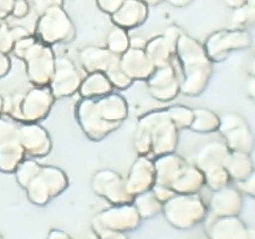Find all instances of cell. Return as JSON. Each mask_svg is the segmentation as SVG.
I'll return each instance as SVG.
<instances>
[{"instance_id": "14", "label": "cell", "mask_w": 255, "mask_h": 239, "mask_svg": "<svg viewBox=\"0 0 255 239\" xmlns=\"http://www.w3.org/2000/svg\"><path fill=\"white\" fill-rule=\"evenodd\" d=\"M236 183L237 188L241 191V193L247 194V196L255 199V169L246 179L241 182H236Z\"/></svg>"}, {"instance_id": "10", "label": "cell", "mask_w": 255, "mask_h": 239, "mask_svg": "<svg viewBox=\"0 0 255 239\" xmlns=\"http://www.w3.org/2000/svg\"><path fill=\"white\" fill-rule=\"evenodd\" d=\"M133 206L136 207L141 219H148L157 216L163 208V203L157 199L153 192H143L141 194H137L133 199Z\"/></svg>"}, {"instance_id": "4", "label": "cell", "mask_w": 255, "mask_h": 239, "mask_svg": "<svg viewBox=\"0 0 255 239\" xmlns=\"http://www.w3.org/2000/svg\"><path fill=\"white\" fill-rule=\"evenodd\" d=\"M209 209L213 217L239 216L243 209V197L241 191L229 186L214 191L209 202Z\"/></svg>"}, {"instance_id": "8", "label": "cell", "mask_w": 255, "mask_h": 239, "mask_svg": "<svg viewBox=\"0 0 255 239\" xmlns=\"http://www.w3.org/2000/svg\"><path fill=\"white\" fill-rule=\"evenodd\" d=\"M229 151L231 149L227 147V144L222 142H213V143L207 144L198 154V166L204 173L224 167V162L228 157Z\"/></svg>"}, {"instance_id": "23", "label": "cell", "mask_w": 255, "mask_h": 239, "mask_svg": "<svg viewBox=\"0 0 255 239\" xmlns=\"http://www.w3.org/2000/svg\"><path fill=\"white\" fill-rule=\"evenodd\" d=\"M0 239H2V236H1V234H0Z\"/></svg>"}, {"instance_id": "18", "label": "cell", "mask_w": 255, "mask_h": 239, "mask_svg": "<svg viewBox=\"0 0 255 239\" xmlns=\"http://www.w3.org/2000/svg\"><path fill=\"white\" fill-rule=\"evenodd\" d=\"M247 92H248L249 97L255 102V77L251 76V79L247 82Z\"/></svg>"}, {"instance_id": "1", "label": "cell", "mask_w": 255, "mask_h": 239, "mask_svg": "<svg viewBox=\"0 0 255 239\" xmlns=\"http://www.w3.org/2000/svg\"><path fill=\"white\" fill-rule=\"evenodd\" d=\"M167 221L177 229L188 231L206 219L208 209L204 202L196 194H174L163 203Z\"/></svg>"}, {"instance_id": "22", "label": "cell", "mask_w": 255, "mask_h": 239, "mask_svg": "<svg viewBox=\"0 0 255 239\" xmlns=\"http://www.w3.org/2000/svg\"><path fill=\"white\" fill-rule=\"evenodd\" d=\"M247 5L255 7V0H247Z\"/></svg>"}, {"instance_id": "15", "label": "cell", "mask_w": 255, "mask_h": 239, "mask_svg": "<svg viewBox=\"0 0 255 239\" xmlns=\"http://www.w3.org/2000/svg\"><path fill=\"white\" fill-rule=\"evenodd\" d=\"M110 49L115 52H124L126 47L128 46V40L124 37L122 32H117V35H111L109 40Z\"/></svg>"}, {"instance_id": "17", "label": "cell", "mask_w": 255, "mask_h": 239, "mask_svg": "<svg viewBox=\"0 0 255 239\" xmlns=\"http://www.w3.org/2000/svg\"><path fill=\"white\" fill-rule=\"evenodd\" d=\"M47 239H71L67 233H65L64 231H60V229H51L47 236Z\"/></svg>"}, {"instance_id": "16", "label": "cell", "mask_w": 255, "mask_h": 239, "mask_svg": "<svg viewBox=\"0 0 255 239\" xmlns=\"http://www.w3.org/2000/svg\"><path fill=\"white\" fill-rule=\"evenodd\" d=\"M99 239H128V237L125 233H120V232H112V231H101L96 233Z\"/></svg>"}, {"instance_id": "19", "label": "cell", "mask_w": 255, "mask_h": 239, "mask_svg": "<svg viewBox=\"0 0 255 239\" xmlns=\"http://www.w3.org/2000/svg\"><path fill=\"white\" fill-rule=\"evenodd\" d=\"M227 2H228L229 6H233V7H241V6H244V5H247V0H226Z\"/></svg>"}, {"instance_id": "7", "label": "cell", "mask_w": 255, "mask_h": 239, "mask_svg": "<svg viewBox=\"0 0 255 239\" xmlns=\"http://www.w3.org/2000/svg\"><path fill=\"white\" fill-rule=\"evenodd\" d=\"M223 137L226 138L227 147L231 151L244 152L248 154H252L254 151L255 137L247 122L229 129L228 132L223 133Z\"/></svg>"}, {"instance_id": "13", "label": "cell", "mask_w": 255, "mask_h": 239, "mask_svg": "<svg viewBox=\"0 0 255 239\" xmlns=\"http://www.w3.org/2000/svg\"><path fill=\"white\" fill-rule=\"evenodd\" d=\"M206 178L207 184L213 191H218V189L223 188V187H227L229 184V182L232 181L228 172H227V169L224 167L213 169V171L206 173Z\"/></svg>"}, {"instance_id": "12", "label": "cell", "mask_w": 255, "mask_h": 239, "mask_svg": "<svg viewBox=\"0 0 255 239\" xmlns=\"http://www.w3.org/2000/svg\"><path fill=\"white\" fill-rule=\"evenodd\" d=\"M110 89H111L110 82L102 75L95 74L82 86V95H85V96H91V95L96 94H105V92H109Z\"/></svg>"}, {"instance_id": "2", "label": "cell", "mask_w": 255, "mask_h": 239, "mask_svg": "<svg viewBox=\"0 0 255 239\" xmlns=\"http://www.w3.org/2000/svg\"><path fill=\"white\" fill-rule=\"evenodd\" d=\"M141 217L133 204H116L97 214L92 222L95 233L101 231H112L126 233L138 228Z\"/></svg>"}, {"instance_id": "20", "label": "cell", "mask_w": 255, "mask_h": 239, "mask_svg": "<svg viewBox=\"0 0 255 239\" xmlns=\"http://www.w3.org/2000/svg\"><path fill=\"white\" fill-rule=\"evenodd\" d=\"M247 239H255V227H253V228H248Z\"/></svg>"}, {"instance_id": "3", "label": "cell", "mask_w": 255, "mask_h": 239, "mask_svg": "<svg viewBox=\"0 0 255 239\" xmlns=\"http://www.w3.org/2000/svg\"><path fill=\"white\" fill-rule=\"evenodd\" d=\"M252 45V36L246 30H232L214 34L207 41V55L209 59L222 61L232 51L244 50Z\"/></svg>"}, {"instance_id": "11", "label": "cell", "mask_w": 255, "mask_h": 239, "mask_svg": "<svg viewBox=\"0 0 255 239\" xmlns=\"http://www.w3.org/2000/svg\"><path fill=\"white\" fill-rule=\"evenodd\" d=\"M219 127V117L208 110L202 109L196 112V120L193 121L192 128L199 132H214Z\"/></svg>"}, {"instance_id": "9", "label": "cell", "mask_w": 255, "mask_h": 239, "mask_svg": "<svg viewBox=\"0 0 255 239\" xmlns=\"http://www.w3.org/2000/svg\"><path fill=\"white\" fill-rule=\"evenodd\" d=\"M224 168L228 172L231 179H233L234 182H241L254 171V164L251 154L244 153V152L229 151L228 157L224 162Z\"/></svg>"}, {"instance_id": "21", "label": "cell", "mask_w": 255, "mask_h": 239, "mask_svg": "<svg viewBox=\"0 0 255 239\" xmlns=\"http://www.w3.org/2000/svg\"><path fill=\"white\" fill-rule=\"evenodd\" d=\"M251 75L255 77V55L253 56V60L251 62Z\"/></svg>"}, {"instance_id": "6", "label": "cell", "mask_w": 255, "mask_h": 239, "mask_svg": "<svg viewBox=\"0 0 255 239\" xmlns=\"http://www.w3.org/2000/svg\"><path fill=\"white\" fill-rule=\"evenodd\" d=\"M105 176H106V174H105ZM92 187H94L95 193L105 197V198L109 199L110 202H112V203L115 204L128 203L131 199H133V197H132L131 194L128 193V191H127L126 183L122 182V179L120 178L119 174H115L114 179H107L106 177H102L101 172H100V173H96Z\"/></svg>"}, {"instance_id": "5", "label": "cell", "mask_w": 255, "mask_h": 239, "mask_svg": "<svg viewBox=\"0 0 255 239\" xmlns=\"http://www.w3.org/2000/svg\"><path fill=\"white\" fill-rule=\"evenodd\" d=\"M206 232L209 239H247L248 227L239 216L213 217Z\"/></svg>"}]
</instances>
